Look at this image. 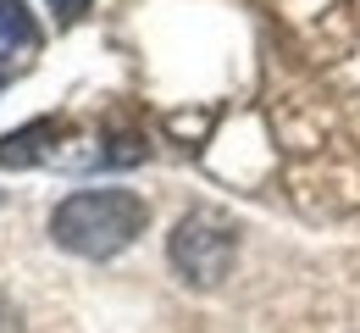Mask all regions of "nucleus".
Instances as JSON below:
<instances>
[{
	"instance_id": "nucleus-1",
	"label": "nucleus",
	"mask_w": 360,
	"mask_h": 333,
	"mask_svg": "<svg viewBox=\"0 0 360 333\" xmlns=\"http://www.w3.org/2000/svg\"><path fill=\"white\" fill-rule=\"evenodd\" d=\"M150 222V206L134 189H78L50 211V239L84 261H105L128 250Z\"/></svg>"
},
{
	"instance_id": "nucleus-2",
	"label": "nucleus",
	"mask_w": 360,
	"mask_h": 333,
	"mask_svg": "<svg viewBox=\"0 0 360 333\" xmlns=\"http://www.w3.org/2000/svg\"><path fill=\"white\" fill-rule=\"evenodd\" d=\"M233 256H238V228L222 211H188L172 228V239H167L172 272L194 289H217L233 272Z\"/></svg>"
},
{
	"instance_id": "nucleus-3",
	"label": "nucleus",
	"mask_w": 360,
	"mask_h": 333,
	"mask_svg": "<svg viewBox=\"0 0 360 333\" xmlns=\"http://www.w3.org/2000/svg\"><path fill=\"white\" fill-rule=\"evenodd\" d=\"M61 134H67V128H61L56 117H39V122L6 134V139H0V167H34V161H45L50 144L61 139Z\"/></svg>"
},
{
	"instance_id": "nucleus-4",
	"label": "nucleus",
	"mask_w": 360,
	"mask_h": 333,
	"mask_svg": "<svg viewBox=\"0 0 360 333\" xmlns=\"http://www.w3.org/2000/svg\"><path fill=\"white\" fill-rule=\"evenodd\" d=\"M39 50V23L22 0H0V61L17 67L11 56H34Z\"/></svg>"
},
{
	"instance_id": "nucleus-5",
	"label": "nucleus",
	"mask_w": 360,
	"mask_h": 333,
	"mask_svg": "<svg viewBox=\"0 0 360 333\" xmlns=\"http://www.w3.org/2000/svg\"><path fill=\"white\" fill-rule=\"evenodd\" d=\"M50 11H56V23H61V28H72V23L89 11V0H50Z\"/></svg>"
},
{
	"instance_id": "nucleus-6",
	"label": "nucleus",
	"mask_w": 360,
	"mask_h": 333,
	"mask_svg": "<svg viewBox=\"0 0 360 333\" xmlns=\"http://www.w3.org/2000/svg\"><path fill=\"white\" fill-rule=\"evenodd\" d=\"M0 333H22V317H17L11 300H0Z\"/></svg>"
}]
</instances>
